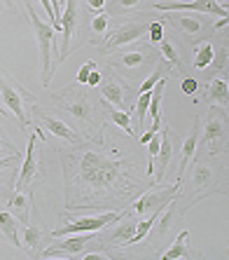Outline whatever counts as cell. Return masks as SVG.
<instances>
[{
	"label": "cell",
	"mask_w": 229,
	"mask_h": 260,
	"mask_svg": "<svg viewBox=\"0 0 229 260\" xmlns=\"http://www.w3.org/2000/svg\"><path fill=\"white\" fill-rule=\"evenodd\" d=\"M75 167V181H80L85 188L91 190H110L122 178V171L127 164L122 159H110L108 155L96 150H85L82 155L72 157ZM70 171V169H68Z\"/></svg>",
	"instance_id": "cell-1"
},
{
	"label": "cell",
	"mask_w": 229,
	"mask_h": 260,
	"mask_svg": "<svg viewBox=\"0 0 229 260\" xmlns=\"http://www.w3.org/2000/svg\"><path fill=\"white\" fill-rule=\"evenodd\" d=\"M26 3V10H28V17H30V26L35 30V38H37V47H40V61H43V85L49 87V80H52V45L56 49V38H54V26L52 24H45L40 14L33 10V3L30 0H24Z\"/></svg>",
	"instance_id": "cell-2"
},
{
	"label": "cell",
	"mask_w": 229,
	"mask_h": 260,
	"mask_svg": "<svg viewBox=\"0 0 229 260\" xmlns=\"http://www.w3.org/2000/svg\"><path fill=\"white\" fill-rule=\"evenodd\" d=\"M122 218V213H103V216H87V218H78L70 223L61 225L59 230L54 232V237H66V235H80V232H98L105 225H112Z\"/></svg>",
	"instance_id": "cell-3"
},
{
	"label": "cell",
	"mask_w": 229,
	"mask_h": 260,
	"mask_svg": "<svg viewBox=\"0 0 229 260\" xmlns=\"http://www.w3.org/2000/svg\"><path fill=\"white\" fill-rule=\"evenodd\" d=\"M0 96H3V103L7 106V110L17 115L21 129L28 127V115H26V108H24V94H21V89L17 85H12L7 80V75L3 71H0Z\"/></svg>",
	"instance_id": "cell-4"
},
{
	"label": "cell",
	"mask_w": 229,
	"mask_h": 260,
	"mask_svg": "<svg viewBox=\"0 0 229 260\" xmlns=\"http://www.w3.org/2000/svg\"><path fill=\"white\" fill-rule=\"evenodd\" d=\"M224 139H227V115L220 110H213L211 115L206 117L204 139H199V143H206L211 148V152H217V145Z\"/></svg>",
	"instance_id": "cell-5"
},
{
	"label": "cell",
	"mask_w": 229,
	"mask_h": 260,
	"mask_svg": "<svg viewBox=\"0 0 229 260\" xmlns=\"http://www.w3.org/2000/svg\"><path fill=\"white\" fill-rule=\"evenodd\" d=\"M178 188H180V185H171V188L157 190V192H145L140 200H136V204H133V213L145 216V213H152V211H157V209H164L169 202L175 200Z\"/></svg>",
	"instance_id": "cell-6"
},
{
	"label": "cell",
	"mask_w": 229,
	"mask_h": 260,
	"mask_svg": "<svg viewBox=\"0 0 229 260\" xmlns=\"http://www.w3.org/2000/svg\"><path fill=\"white\" fill-rule=\"evenodd\" d=\"M157 10H164V12H206V14H213V17H227V7L224 5H217L215 0H189V3H157Z\"/></svg>",
	"instance_id": "cell-7"
},
{
	"label": "cell",
	"mask_w": 229,
	"mask_h": 260,
	"mask_svg": "<svg viewBox=\"0 0 229 260\" xmlns=\"http://www.w3.org/2000/svg\"><path fill=\"white\" fill-rule=\"evenodd\" d=\"M94 232H80V235H66V239L59 244H54V246H47L43 251V255H54V253H68L72 255V258H78L82 251H87V248L91 246V244H96L94 242Z\"/></svg>",
	"instance_id": "cell-8"
},
{
	"label": "cell",
	"mask_w": 229,
	"mask_h": 260,
	"mask_svg": "<svg viewBox=\"0 0 229 260\" xmlns=\"http://www.w3.org/2000/svg\"><path fill=\"white\" fill-rule=\"evenodd\" d=\"M147 33V24H122L112 30L105 40V49H114L120 45H129Z\"/></svg>",
	"instance_id": "cell-9"
},
{
	"label": "cell",
	"mask_w": 229,
	"mask_h": 260,
	"mask_svg": "<svg viewBox=\"0 0 229 260\" xmlns=\"http://www.w3.org/2000/svg\"><path fill=\"white\" fill-rule=\"evenodd\" d=\"M37 176V148H35V136L28 139V148H26V159L21 164V171H19V178L14 181L17 190H26L30 183L35 181Z\"/></svg>",
	"instance_id": "cell-10"
},
{
	"label": "cell",
	"mask_w": 229,
	"mask_h": 260,
	"mask_svg": "<svg viewBox=\"0 0 229 260\" xmlns=\"http://www.w3.org/2000/svg\"><path fill=\"white\" fill-rule=\"evenodd\" d=\"M75 17H78V0H66V7L61 12V28H63V47H61V56L59 59L63 61L70 52V38L72 30H75Z\"/></svg>",
	"instance_id": "cell-11"
},
{
	"label": "cell",
	"mask_w": 229,
	"mask_h": 260,
	"mask_svg": "<svg viewBox=\"0 0 229 260\" xmlns=\"http://www.w3.org/2000/svg\"><path fill=\"white\" fill-rule=\"evenodd\" d=\"M213 183H215V174H213L211 167L197 164V169H194V174H192V183H189V188H192V197H189V202L204 197V194L208 192V188H213ZM189 202H187V204H189ZM187 204H185V209H187Z\"/></svg>",
	"instance_id": "cell-12"
},
{
	"label": "cell",
	"mask_w": 229,
	"mask_h": 260,
	"mask_svg": "<svg viewBox=\"0 0 229 260\" xmlns=\"http://www.w3.org/2000/svg\"><path fill=\"white\" fill-rule=\"evenodd\" d=\"M30 206H33V192L30 190H17L7 202V211L14 218H19L24 225H28L30 220Z\"/></svg>",
	"instance_id": "cell-13"
},
{
	"label": "cell",
	"mask_w": 229,
	"mask_h": 260,
	"mask_svg": "<svg viewBox=\"0 0 229 260\" xmlns=\"http://www.w3.org/2000/svg\"><path fill=\"white\" fill-rule=\"evenodd\" d=\"M199 132H201V117H194V124H192V132L187 134V139L182 141V159H180V171H178V181H182V176H185V169L189 159L194 157V152L199 148Z\"/></svg>",
	"instance_id": "cell-14"
},
{
	"label": "cell",
	"mask_w": 229,
	"mask_h": 260,
	"mask_svg": "<svg viewBox=\"0 0 229 260\" xmlns=\"http://www.w3.org/2000/svg\"><path fill=\"white\" fill-rule=\"evenodd\" d=\"M162 132V141H159V152H157V174H155V181H162L164 174H166V169H169L171 164V157H173V143H171V129L164 127L159 129Z\"/></svg>",
	"instance_id": "cell-15"
},
{
	"label": "cell",
	"mask_w": 229,
	"mask_h": 260,
	"mask_svg": "<svg viewBox=\"0 0 229 260\" xmlns=\"http://www.w3.org/2000/svg\"><path fill=\"white\" fill-rule=\"evenodd\" d=\"M37 115H40V120H43V124L47 127V132H52L54 136H61V139L70 141V143H78V134L72 132L70 127H68L63 120H59V117L49 115L47 110H37Z\"/></svg>",
	"instance_id": "cell-16"
},
{
	"label": "cell",
	"mask_w": 229,
	"mask_h": 260,
	"mask_svg": "<svg viewBox=\"0 0 229 260\" xmlns=\"http://www.w3.org/2000/svg\"><path fill=\"white\" fill-rule=\"evenodd\" d=\"M164 87H166V78H162L157 85L150 89V103H147V113L152 115V129L150 132H159V129H162V113H159V106H162Z\"/></svg>",
	"instance_id": "cell-17"
},
{
	"label": "cell",
	"mask_w": 229,
	"mask_h": 260,
	"mask_svg": "<svg viewBox=\"0 0 229 260\" xmlns=\"http://www.w3.org/2000/svg\"><path fill=\"white\" fill-rule=\"evenodd\" d=\"M171 21H173V24L178 26V28H180L187 38H192V40H197V38L204 36V24H201L197 17H192V14L175 12L173 17H171Z\"/></svg>",
	"instance_id": "cell-18"
},
{
	"label": "cell",
	"mask_w": 229,
	"mask_h": 260,
	"mask_svg": "<svg viewBox=\"0 0 229 260\" xmlns=\"http://www.w3.org/2000/svg\"><path fill=\"white\" fill-rule=\"evenodd\" d=\"M189 232L182 230L180 235L175 237V242L171 244V248H166L162 253L164 260H180V258H189Z\"/></svg>",
	"instance_id": "cell-19"
},
{
	"label": "cell",
	"mask_w": 229,
	"mask_h": 260,
	"mask_svg": "<svg viewBox=\"0 0 229 260\" xmlns=\"http://www.w3.org/2000/svg\"><path fill=\"white\" fill-rule=\"evenodd\" d=\"M208 101L217 103L220 108H227L229 87H227V80L224 78H213L211 82H208Z\"/></svg>",
	"instance_id": "cell-20"
},
{
	"label": "cell",
	"mask_w": 229,
	"mask_h": 260,
	"mask_svg": "<svg viewBox=\"0 0 229 260\" xmlns=\"http://www.w3.org/2000/svg\"><path fill=\"white\" fill-rule=\"evenodd\" d=\"M43 244V230L37 225H26L24 235L19 239V246H24L30 255H37V248Z\"/></svg>",
	"instance_id": "cell-21"
},
{
	"label": "cell",
	"mask_w": 229,
	"mask_h": 260,
	"mask_svg": "<svg viewBox=\"0 0 229 260\" xmlns=\"http://www.w3.org/2000/svg\"><path fill=\"white\" fill-rule=\"evenodd\" d=\"M63 108H66L70 115L78 117V120H82L85 124H91V103L87 101L85 96H78V99H72V101H66L63 103Z\"/></svg>",
	"instance_id": "cell-22"
},
{
	"label": "cell",
	"mask_w": 229,
	"mask_h": 260,
	"mask_svg": "<svg viewBox=\"0 0 229 260\" xmlns=\"http://www.w3.org/2000/svg\"><path fill=\"white\" fill-rule=\"evenodd\" d=\"M101 94H103V99L108 103H112V106H117V108H122L124 103H127V91H124V87L117 82V80H108L105 85L101 87Z\"/></svg>",
	"instance_id": "cell-23"
},
{
	"label": "cell",
	"mask_w": 229,
	"mask_h": 260,
	"mask_svg": "<svg viewBox=\"0 0 229 260\" xmlns=\"http://www.w3.org/2000/svg\"><path fill=\"white\" fill-rule=\"evenodd\" d=\"M0 232L7 237V242L12 246H19V228H17V218L10 211L0 213Z\"/></svg>",
	"instance_id": "cell-24"
},
{
	"label": "cell",
	"mask_w": 229,
	"mask_h": 260,
	"mask_svg": "<svg viewBox=\"0 0 229 260\" xmlns=\"http://www.w3.org/2000/svg\"><path fill=\"white\" fill-rule=\"evenodd\" d=\"M213 56H215V49H213V43H199L197 45V54H194V68H208L213 63Z\"/></svg>",
	"instance_id": "cell-25"
},
{
	"label": "cell",
	"mask_w": 229,
	"mask_h": 260,
	"mask_svg": "<svg viewBox=\"0 0 229 260\" xmlns=\"http://www.w3.org/2000/svg\"><path fill=\"white\" fill-rule=\"evenodd\" d=\"M159 211H164V209H157V211H152L150 216H147V220H140V223H136V232H133V237L129 239L127 244H138V242H143L145 237L150 235L152 223L157 220V213H159Z\"/></svg>",
	"instance_id": "cell-26"
},
{
	"label": "cell",
	"mask_w": 229,
	"mask_h": 260,
	"mask_svg": "<svg viewBox=\"0 0 229 260\" xmlns=\"http://www.w3.org/2000/svg\"><path fill=\"white\" fill-rule=\"evenodd\" d=\"M133 232H136V223H131V220L120 223L112 232H110V242H124V244H127L129 239L133 237Z\"/></svg>",
	"instance_id": "cell-27"
},
{
	"label": "cell",
	"mask_w": 229,
	"mask_h": 260,
	"mask_svg": "<svg viewBox=\"0 0 229 260\" xmlns=\"http://www.w3.org/2000/svg\"><path fill=\"white\" fill-rule=\"evenodd\" d=\"M164 209H166V213H162V211L157 213V216H159L157 235H159V237H164L166 232L171 230V223H173V216H175V204H173V202H169V204L164 206Z\"/></svg>",
	"instance_id": "cell-28"
},
{
	"label": "cell",
	"mask_w": 229,
	"mask_h": 260,
	"mask_svg": "<svg viewBox=\"0 0 229 260\" xmlns=\"http://www.w3.org/2000/svg\"><path fill=\"white\" fill-rule=\"evenodd\" d=\"M117 63L124 68H129V71H133V68H140L145 63V56L143 52H124V54H117Z\"/></svg>",
	"instance_id": "cell-29"
},
{
	"label": "cell",
	"mask_w": 229,
	"mask_h": 260,
	"mask_svg": "<svg viewBox=\"0 0 229 260\" xmlns=\"http://www.w3.org/2000/svg\"><path fill=\"white\" fill-rule=\"evenodd\" d=\"M159 141H162V132H155L152 139L147 141V176H152V169H155V157L159 152Z\"/></svg>",
	"instance_id": "cell-30"
},
{
	"label": "cell",
	"mask_w": 229,
	"mask_h": 260,
	"mask_svg": "<svg viewBox=\"0 0 229 260\" xmlns=\"http://www.w3.org/2000/svg\"><path fill=\"white\" fill-rule=\"evenodd\" d=\"M110 120L117 124V127H122L124 132L131 136L133 134V129H131V115H129L127 110H122V108H112L110 110Z\"/></svg>",
	"instance_id": "cell-31"
},
{
	"label": "cell",
	"mask_w": 229,
	"mask_h": 260,
	"mask_svg": "<svg viewBox=\"0 0 229 260\" xmlns=\"http://www.w3.org/2000/svg\"><path fill=\"white\" fill-rule=\"evenodd\" d=\"M159 49H162L164 59L169 61V63H173V66H180V52H178V47H175L171 40H162V43H159Z\"/></svg>",
	"instance_id": "cell-32"
},
{
	"label": "cell",
	"mask_w": 229,
	"mask_h": 260,
	"mask_svg": "<svg viewBox=\"0 0 229 260\" xmlns=\"http://www.w3.org/2000/svg\"><path fill=\"white\" fill-rule=\"evenodd\" d=\"M147 103H150V91H140L138 101H136V122H138V129H143L145 115H147Z\"/></svg>",
	"instance_id": "cell-33"
},
{
	"label": "cell",
	"mask_w": 229,
	"mask_h": 260,
	"mask_svg": "<svg viewBox=\"0 0 229 260\" xmlns=\"http://www.w3.org/2000/svg\"><path fill=\"white\" fill-rule=\"evenodd\" d=\"M108 24H110V17H108V14H96V17L91 19V30H94L96 36H105Z\"/></svg>",
	"instance_id": "cell-34"
},
{
	"label": "cell",
	"mask_w": 229,
	"mask_h": 260,
	"mask_svg": "<svg viewBox=\"0 0 229 260\" xmlns=\"http://www.w3.org/2000/svg\"><path fill=\"white\" fill-rule=\"evenodd\" d=\"M147 33H150V43H162L164 40V21H152L147 24Z\"/></svg>",
	"instance_id": "cell-35"
},
{
	"label": "cell",
	"mask_w": 229,
	"mask_h": 260,
	"mask_svg": "<svg viewBox=\"0 0 229 260\" xmlns=\"http://www.w3.org/2000/svg\"><path fill=\"white\" fill-rule=\"evenodd\" d=\"M213 61H215V75L220 71H224V68H227V45H222V47H220V52L213 56Z\"/></svg>",
	"instance_id": "cell-36"
},
{
	"label": "cell",
	"mask_w": 229,
	"mask_h": 260,
	"mask_svg": "<svg viewBox=\"0 0 229 260\" xmlns=\"http://www.w3.org/2000/svg\"><path fill=\"white\" fill-rule=\"evenodd\" d=\"M91 68H96V63H94V61H87V63H82V66H80V71H78V82H80V85H87V78H89Z\"/></svg>",
	"instance_id": "cell-37"
},
{
	"label": "cell",
	"mask_w": 229,
	"mask_h": 260,
	"mask_svg": "<svg viewBox=\"0 0 229 260\" xmlns=\"http://www.w3.org/2000/svg\"><path fill=\"white\" fill-rule=\"evenodd\" d=\"M162 78H164V73H162V71H155L152 75H147V80H145L143 85H140V91H150L152 87L157 85V82H159Z\"/></svg>",
	"instance_id": "cell-38"
},
{
	"label": "cell",
	"mask_w": 229,
	"mask_h": 260,
	"mask_svg": "<svg viewBox=\"0 0 229 260\" xmlns=\"http://www.w3.org/2000/svg\"><path fill=\"white\" fill-rule=\"evenodd\" d=\"M180 87H182V91H185V94H189V96H192V94H197V89H199V82H197L194 78H185Z\"/></svg>",
	"instance_id": "cell-39"
},
{
	"label": "cell",
	"mask_w": 229,
	"mask_h": 260,
	"mask_svg": "<svg viewBox=\"0 0 229 260\" xmlns=\"http://www.w3.org/2000/svg\"><path fill=\"white\" fill-rule=\"evenodd\" d=\"M40 5L45 7V12L49 14V19L54 21V24H52V26H54V30H59V28H61V24H56V17H54V7H52V3H49V0H40Z\"/></svg>",
	"instance_id": "cell-40"
},
{
	"label": "cell",
	"mask_w": 229,
	"mask_h": 260,
	"mask_svg": "<svg viewBox=\"0 0 229 260\" xmlns=\"http://www.w3.org/2000/svg\"><path fill=\"white\" fill-rule=\"evenodd\" d=\"M19 162V155H7V157H0V171L7 169V167H12V164Z\"/></svg>",
	"instance_id": "cell-41"
},
{
	"label": "cell",
	"mask_w": 229,
	"mask_h": 260,
	"mask_svg": "<svg viewBox=\"0 0 229 260\" xmlns=\"http://www.w3.org/2000/svg\"><path fill=\"white\" fill-rule=\"evenodd\" d=\"M98 82H101V73H98V68H91L89 78H87V85H89V87H96Z\"/></svg>",
	"instance_id": "cell-42"
},
{
	"label": "cell",
	"mask_w": 229,
	"mask_h": 260,
	"mask_svg": "<svg viewBox=\"0 0 229 260\" xmlns=\"http://www.w3.org/2000/svg\"><path fill=\"white\" fill-rule=\"evenodd\" d=\"M0 150H7V155H14V145L0 134Z\"/></svg>",
	"instance_id": "cell-43"
},
{
	"label": "cell",
	"mask_w": 229,
	"mask_h": 260,
	"mask_svg": "<svg viewBox=\"0 0 229 260\" xmlns=\"http://www.w3.org/2000/svg\"><path fill=\"white\" fill-rule=\"evenodd\" d=\"M140 0H117V5H120V10H131V7H136Z\"/></svg>",
	"instance_id": "cell-44"
},
{
	"label": "cell",
	"mask_w": 229,
	"mask_h": 260,
	"mask_svg": "<svg viewBox=\"0 0 229 260\" xmlns=\"http://www.w3.org/2000/svg\"><path fill=\"white\" fill-rule=\"evenodd\" d=\"M87 3H89L91 10H103L105 7V0H87Z\"/></svg>",
	"instance_id": "cell-45"
},
{
	"label": "cell",
	"mask_w": 229,
	"mask_h": 260,
	"mask_svg": "<svg viewBox=\"0 0 229 260\" xmlns=\"http://www.w3.org/2000/svg\"><path fill=\"white\" fill-rule=\"evenodd\" d=\"M5 3H7V5H12V0H5Z\"/></svg>",
	"instance_id": "cell-46"
},
{
	"label": "cell",
	"mask_w": 229,
	"mask_h": 260,
	"mask_svg": "<svg viewBox=\"0 0 229 260\" xmlns=\"http://www.w3.org/2000/svg\"><path fill=\"white\" fill-rule=\"evenodd\" d=\"M63 3H66V0H61V5H63Z\"/></svg>",
	"instance_id": "cell-47"
}]
</instances>
